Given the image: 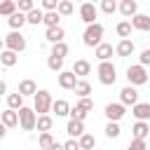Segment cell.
<instances>
[{
  "label": "cell",
  "mask_w": 150,
  "mask_h": 150,
  "mask_svg": "<svg viewBox=\"0 0 150 150\" xmlns=\"http://www.w3.org/2000/svg\"><path fill=\"white\" fill-rule=\"evenodd\" d=\"M63 150H82V148H80V141H73L70 138V141L63 143Z\"/></svg>",
  "instance_id": "ee69618b"
},
{
  "label": "cell",
  "mask_w": 150,
  "mask_h": 150,
  "mask_svg": "<svg viewBox=\"0 0 150 150\" xmlns=\"http://www.w3.org/2000/svg\"><path fill=\"white\" fill-rule=\"evenodd\" d=\"M120 101H122V105H131V108H134V105L138 103V91L129 84V87H124V89L120 91Z\"/></svg>",
  "instance_id": "9c48e42d"
},
{
  "label": "cell",
  "mask_w": 150,
  "mask_h": 150,
  "mask_svg": "<svg viewBox=\"0 0 150 150\" xmlns=\"http://www.w3.org/2000/svg\"><path fill=\"white\" fill-rule=\"evenodd\" d=\"M77 82H80V77H77L73 70H63V73H59V87H61V89H73V91H75Z\"/></svg>",
  "instance_id": "ba28073f"
},
{
  "label": "cell",
  "mask_w": 150,
  "mask_h": 150,
  "mask_svg": "<svg viewBox=\"0 0 150 150\" xmlns=\"http://www.w3.org/2000/svg\"><path fill=\"white\" fill-rule=\"evenodd\" d=\"M89 70H91V63H89L87 59H77V61H75V66H73V73H75L77 77L89 75Z\"/></svg>",
  "instance_id": "2e32d148"
},
{
  "label": "cell",
  "mask_w": 150,
  "mask_h": 150,
  "mask_svg": "<svg viewBox=\"0 0 150 150\" xmlns=\"http://www.w3.org/2000/svg\"><path fill=\"white\" fill-rule=\"evenodd\" d=\"M45 38H47L52 45H59V42H63V28H61V26H56V28H47Z\"/></svg>",
  "instance_id": "d6986e66"
},
{
  "label": "cell",
  "mask_w": 150,
  "mask_h": 150,
  "mask_svg": "<svg viewBox=\"0 0 150 150\" xmlns=\"http://www.w3.org/2000/svg\"><path fill=\"white\" fill-rule=\"evenodd\" d=\"M115 54L117 56H131L134 54V42L131 40H120L117 47H115Z\"/></svg>",
  "instance_id": "9a60e30c"
},
{
  "label": "cell",
  "mask_w": 150,
  "mask_h": 150,
  "mask_svg": "<svg viewBox=\"0 0 150 150\" xmlns=\"http://www.w3.org/2000/svg\"><path fill=\"white\" fill-rule=\"evenodd\" d=\"M33 9H35L33 0H19V12H21V14H30Z\"/></svg>",
  "instance_id": "74e56055"
},
{
  "label": "cell",
  "mask_w": 150,
  "mask_h": 150,
  "mask_svg": "<svg viewBox=\"0 0 150 150\" xmlns=\"http://www.w3.org/2000/svg\"><path fill=\"white\" fill-rule=\"evenodd\" d=\"M131 134H134V138H136V141H145V136L150 134L148 122H136V124L131 127Z\"/></svg>",
  "instance_id": "5bb4252c"
},
{
  "label": "cell",
  "mask_w": 150,
  "mask_h": 150,
  "mask_svg": "<svg viewBox=\"0 0 150 150\" xmlns=\"http://www.w3.org/2000/svg\"><path fill=\"white\" fill-rule=\"evenodd\" d=\"M52 124H54V120H52L49 115H40V117H38V127H35V129H38L40 134H49Z\"/></svg>",
  "instance_id": "d4e9b609"
},
{
  "label": "cell",
  "mask_w": 150,
  "mask_h": 150,
  "mask_svg": "<svg viewBox=\"0 0 150 150\" xmlns=\"http://www.w3.org/2000/svg\"><path fill=\"white\" fill-rule=\"evenodd\" d=\"M47 68H49V70H61V68H63V59L49 54V59H47ZM61 73H63V70H61Z\"/></svg>",
  "instance_id": "836d02e7"
},
{
  "label": "cell",
  "mask_w": 150,
  "mask_h": 150,
  "mask_svg": "<svg viewBox=\"0 0 150 150\" xmlns=\"http://www.w3.org/2000/svg\"><path fill=\"white\" fill-rule=\"evenodd\" d=\"M148 73H145V68L138 63V66H129L127 68V80H129V84L134 87V84H145L148 82Z\"/></svg>",
  "instance_id": "8992f818"
},
{
  "label": "cell",
  "mask_w": 150,
  "mask_h": 150,
  "mask_svg": "<svg viewBox=\"0 0 150 150\" xmlns=\"http://www.w3.org/2000/svg\"><path fill=\"white\" fill-rule=\"evenodd\" d=\"M120 134H122L120 124H117V122H108V127H105V136H108V138H117Z\"/></svg>",
  "instance_id": "e575fe53"
},
{
  "label": "cell",
  "mask_w": 150,
  "mask_h": 150,
  "mask_svg": "<svg viewBox=\"0 0 150 150\" xmlns=\"http://www.w3.org/2000/svg\"><path fill=\"white\" fill-rule=\"evenodd\" d=\"M94 145H96V138H94L91 134L80 136V148H82V150H94Z\"/></svg>",
  "instance_id": "4dcf8cb0"
},
{
  "label": "cell",
  "mask_w": 150,
  "mask_h": 150,
  "mask_svg": "<svg viewBox=\"0 0 150 150\" xmlns=\"http://www.w3.org/2000/svg\"><path fill=\"white\" fill-rule=\"evenodd\" d=\"M16 12H19V2H14V0H5L0 5V14L2 16H14Z\"/></svg>",
  "instance_id": "ffe728a7"
},
{
  "label": "cell",
  "mask_w": 150,
  "mask_h": 150,
  "mask_svg": "<svg viewBox=\"0 0 150 150\" xmlns=\"http://www.w3.org/2000/svg\"><path fill=\"white\" fill-rule=\"evenodd\" d=\"M59 16H61L59 12H47L45 14V26L47 28H56L59 26Z\"/></svg>",
  "instance_id": "1f68e13d"
},
{
  "label": "cell",
  "mask_w": 150,
  "mask_h": 150,
  "mask_svg": "<svg viewBox=\"0 0 150 150\" xmlns=\"http://www.w3.org/2000/svg\"><path fill=\"white\" fill-rule=\"evenodd\" d=\"M66 131H68L70 136H84V124H82V122L70 120V122H68V127H66Z\"/></svg>",
  "instance_id": "83f0119b"
},
{
  "label": "cell",
  "mask_w": 150,
  "mask_h": 150,
  "mask_svg": "<svg viewBox=\"0 0 150 150\" xmlns=\"http://www.w3.org/2000/svg\"><path fill=\"white\" fill-rule=\"evenodd\" d=\"M66 54H68V45H66V42H59V45H54V47H52V56L63 59Z\"/></svg>",
  "instance_id": "d590c367"
},
{
  "label": "cell",
  "mask_w": 150,
  "mask_h": 150,
  "mask_svg": "<svg viewBox=\"0 0 150 150\" xmlns=\"http://www.w3.org/2000/svg\"><path fill=\"white\" fill-rule=\"evenodd\" d=\"M124 112H127V110H124L122 103H108V105H105V117H108L110 122H120V120L124 117Z\"/></svg>",
  "instance_id": "30bf717a"
},
{
  "label": "cell",
  "mask_w": 150,
  "mask_h": 150,
  "mask_svg": "<svg viewBox=\"0 0 150 150\" xmlns=\"http://www.w3.org/2000/svg\"><path fill=\"white\" fill-rule=\"evenodd\" d=\"M42 7L47 12H59V2L56 0H42Z\"/></svg>",
  "instance_id": "b9f144b4"
},
{
  "label": "cell",
  "mask_w": 150,
  "mask_h": 150,
  "mask_svg": "<svg viewBox=\"0 0 150 150\" xmlns=\"http://www.w3.org/2000/svg\"><path fill=\"white\" fill-rule=\"evenodd\" d=\"M5 49H9V52H23L26 49V38L19 33V30H12L7 38H5Z\"/></svg>",
  "instance_id": "5b68a950"
},
{
  "label": "cell",
  "mask_w": 150,
  "mask_h": 150,
  "mask_svg": "<svg viewBox=\"0 0 150 150\" xmlns=\"http://www.w3.org/2000/svg\"><path fill=\"white\" fill-rule=\"evenodd\" d=\"M127 150H148V145H145V141H136V138H134Z\"/></svg>",
  "instance_id": "7bdbcfd3"
},
{
  "label": "cell",
  "mask_w": 150,
  "mask_h": 150,
  "mask_svg": "<svg viewBox=\"0 0 150 150\" xmlns=\"http://www.w3.org/2000/svg\"><path fill=\"white\" fill-rule=\"evenodd\" d=\"M16 61H19V54H16V52H9V49H5V52L0 54V63H2L5 68H12Z\"/></svg>",
  "instance_id": "7402d4cb"
},
{
  "label": "cell",
  "mask_w": 150,
  "mask_h": 150,
  "mask_svg": "<svg viewBox=\"0 0 150 150\" xmlns=\"http://www.w3.org/2000/svg\"><path fill=\"white\" fill-rule=\"evenodd\" d=\"M96 14H98L96 5H91V2H82V5H80V19H82L87 26L96 23V21H94V19H96Z\"/></svg>",
  "instance_id": "52a82bcc"
},
{
  "label": "cell",
  "mask_w": 150,
  "mask_h": 150,
  "mask_svg": "<svg viewBox=\"0 0 150 150\" xmlns=\"http://www.w3.org/2000/svg\"><path fill=\"white\" fill-rule=\"evenodd\" d=\"M110 56H112V45L101 42V45L96 47V59H101V63H103V61H108Z\"/></svg>",
  "instance_id": "44dd1931"
},
{
  "label": "cell",
  "mask_w": 150,
  "mask_h": 150,
  "mask_svg": "<svg viewBox=\"0 0 150 150\" xmlns=\"http://www.w3.org/2000/svg\"><path fill=\"white\" fill-rule=\"evenodd\" d=\"M101 9H103L105 14H112V12L117 9V5H115V0H103V2H101Z\"/></svg>",
  "instance_id": "ab89813d"
},
{
  "label": "cell",
  "mask_w": 150,
  "mask_h": 150,
  "mask_svg": "<svg viewBox=\"0 0 150 150\" xmlns=\"http://www.w3.org/2000/svg\"><path fill=\"white\" fill-rule=\"evenodd\" d=\"M7 105L12 108V110H21L23 108V96L16 91V94H7Z\"/></svg>",
  "instance_id": "484cf974"
},
{
  "label": "cell",
  "mask_w": 150,
  "mask_h": 150,
  "mask_svg": "<svg viewBox=\"0 0 150 150\" xmlns=\"http://www.w3.org/2000/svg\"><path fill=\"white\" fill-rule=\"evenodd\" d=\"M52 108H54L52 94H49L47 89H40V91L33 96V110H35V112H38V117H40V115H47Z\"/></svg>",
  "instance_id": "6da1fadb"
},
{
  "label": "cell",
  "mask_w": 150,
  "mask_h": 150,
  "mask_svg": "<svg viewBox=\"0 0 150 150\" xmlns=\"http://www.w3.org/2000/svg\"><path fill=\"white\" fill-rule=\"evenodd\" d=\"M38 143H40V150H49L56 141L52 138V134H40V138H38Z\"/></svg>",
  "instance_id": "d6a6232c"
},
{
  "label": "cell",
  "mask_w": 150,
  "mask_h": 150,
  "mask_svg": "<svg viewBox=\"0 0 150 150\" xmlns=\"http://www.w3.org/2000/svg\"><path fill=\"white\" fill-rule=\"evenodd\" d=\"M52 110L56 112V117H63V115H70V110H73V108L68 105V101H63V98H56Z\"/></svg>",
  "instance_id": "603a6c76"
},
{
  "label": "cell",
  "mask_w": 150,
  "mask_h": 150,
  "mask_svg": "<svg viewBox=\"0 0 150 150\" xmlns=\"http://www.w3.org/2000/svg\"><path fill=\"white\" fill-rule=\"evenodd\" d=\"M131 115H134L138 122L150 120V103H136V105L131 108Z\"/></svg>",
  "instance_id": "8fae6325"
},
{
  "label": "cell",
  "mask_w": 150,
  "mask_h": 150,
  "mask_svg": "<svg viewBox=\"0 0 150 150\" xmlns=\"http://www.w3.org/2000/svg\"><path fill=\"white\" fill-rule=\"evenodd\" d=\"M115 30H117V35L122 40H129V35H131V21H120Z\"/></svg>",
  "instance_id": "f1b7e54d"
},
{
  "label": "cell",
  "mask_w": 150,
  "mask_h": 150,
  "mask_svg": "<svg viewBox=\"0 0 150 150\" xmlns=\"http://www.w3.org/2000/svg\"><path fill=\"white\" fill-rule=\"evenodd\" d=\"M98 80H101V84H105V87L115 84V80H117V70H115V66H112L110 61L98 63Z\"/></svg>",
  "instance_id": "3957f363"
},
{
  "label": "cell",
  "mask_w": 150,
  "mask_h": 150,
  "mask_svg": "<svg viewBox=\"0 0 150 150\" xmlns=\"http://www.w3.org/2000/svg\"><path fill=\"white\" fill-rule=\"evenodd\" d=\"M26 16H28V23H33V26L45 23V12H42V9H33V12L26 14Z\"/></svg>",
  "instance_id": "f546056e"
},
{
  "label": "cell",
  "mask_w": 150,
  "mask_h": 150,
  "mask_svg": "<svg viewBox=\"0 0 150 150\" xmlns=\"http://www.w3.org/2000/svg\"><path fill=\"white\" fill-rule=\"evenodd\" d=\"M19 124H21V129H23V131H33V129L38 127V117H35V110L23 105V108L19 110Z\"/></svg>",
  "instance_id": "277c9868"
},
{
  "label": "cell",
  "mask_w": 150,
  "mask_h": 150,
  "mask_svg": "<svg viewBox=\"0 0 150 150\" xmlns=\"http://www.w3.org/2000/svg\"><path fill=\"white\" fill-rule=\"evenodd\" d=\"M120 12H122L127 19H129V16L134 19V16H136V12H138V5H136V0H122V2H120Z\"/></svg>",
  "instance_id": "7c38bea8"
},
{
  "label": "cell",
  "mask_w": 150,
  "mask_h": 150,
  "mask_svg": "<svg viewBox=\"0 0 150 150\" xmlns=\"http://www.w3.org/2000/svg\"><path fill=\"white\" fill-rule=\"evenodd\" d=\"M49 150H63V145H61V143H54V145H52Z\"/></svg>",
  "instance_id": "bcb514c9"
},
{
  "label": "cell",
  "mask_w": 150,
  "mask_h": 150,
  "mask_svg": "<svg viewBox=\"0 0 150 150\" xmlns=\"http://www.w3.org/2000/svg\"><path fill=\"white\" fill-rule=\"evenodd\" d=\"M84 117H87V112H84L82 108H77V105H75V108L70 110V120H75V122H84Z\"/></svg>",
  "instance_id": "f35d334b"
},
{
  "label": "cell",
  "mask_w": 150,
  "mask_h": 150,
  "mask_svg": "<svg viewBox=\"0 0 150 150\" xmlns=\"http://www.w3.org/2000/svg\"><path fill=\"white\" fill-rule=\"evenodd\" d=\"M101 38H103V26H101V23L87 26V30H84V35H82V40H84L87 47H98V45H101Z\"/></svg>",
  "instance_id": "7a4b0ae2"
},
{
  "label": "cell",
  "mask_w": 150,
  "mask_h": 150,
  "mask_svg": "<svg viewBox=\"0 0 150 150\" xmlns=\"http://www.w3.org/2000/svg\"><path fill=\"white\" fill-rule=\"evenodd\" d=\"M75 94H77L80 98H89V94H91V84H89L87 80H80L77 87H75Z\"/></svg>",
  "instance_id": "4316f807"
},
{
  "label": "cell",
  "mask_w": 150,
  "mask_h": 150,
  "mask_svg": "<svg viewBox=\"0 0 150 150\" xmlns=\"http://www.w3.org/2000/svg\"><path fill=\"white\" fill-rule=\"evenodd\" d=\"M2 124L9 129V127H16L19 124V110H12V108H7L5 112H2Z\"/></svg>",
  "instance_id": "e0dca14e"
},
{
  "label": "cell",
  "mask_w": 150,
  "mask_h": 150,
  "mask_svg": "<svg viewBox=\"0 0 150 150\" xmlns=\"http://www.w3.org/2000/svg\"><path fill=\"white\" fill-rule=\"evenodd\" d=\"M141 66H143V68L150 66V49H143V52H141Z\"/></svg>",
  "instance_id": "f6af8a7d"
},
{
  "label": "cell",
  "mask_w": 150,
  "mask_h": 150,
  "mask_svg": "<svg viewBox=\"0 0 150 150\" xmlns=\"http://www.w3.org/2000/svg\"><path fill=\"white\" fill-rule=\"evenodd\" d=\"M7 23H9V28H12V30H16V28H21L23 23H28V16H26V14H21V12H16L14 16H9V19H7Z\"/></svg>",
  "instance_id": "cb8c5ba5"
},
{
  "label": "cell",
  "mask_w": 150,
  "mask_h": 150,
  "mask_svg": "<svg viewBox=\"0 0 150 150\" xmlns=\"http://www.w3.org/2000/svg\"><path fill=\"white\" fill-rule=\"evenodd\" d=\"M77 108H82L84 112H89V110H94V101L91 98H80L77 101Z\"/></svg>",
  "instance_id": "60d3db41"
},
{
  "label": "cell",
  "mask_w": 150,
  "mask_h": 150,
  "mask_svg": "<svg viewBox=\"0 0 150 150\" xmlns=\"http://www.w3.org/2000/svg\"><path fill=\"white\" fill-rule=\"evenodd\" d=\"M19 94L21 96H35L38 94V84L33 80H21L19 82Z\"/></svg>",
  "instance_id": "4fadbf2b"
},
{
  "label": "cell",
  "mask_w": 150,
  "mask_h": 150,
  "mask_svg": "<svg viewBox=\"0 0 150 150\" xmlns=\"http://www.w3.org/2000/svg\"><path fill=\"white\" fill-rule=\"evenodd\" d=\"M131 26H134L136 30H150V16H148V14H136V16L131 19Z\"/></svg>",
  "instance_id": "ac0fdd59"
},
{
  "label": "cell",
  "mask_w": 150,
  "mask_h": 150,
  "mask_svg": "<svg viewBox=\"0 0 150 150\" xmlns=\"http://www.w3.org/2000/svg\"><path fill=\"white\" fill-rule=\"evenodd\" d=\"M59 14H61V16L73 14V2H70V0H61V2H59Z\"/></svg>",
  "instance_id": "8d00e7d4"
}]
</instances>
